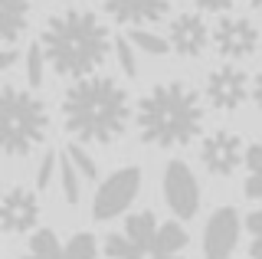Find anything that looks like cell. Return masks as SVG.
<instances>
[{
	"instance_id": "cell-24",
	"label": "cell",
	"mask_w": 262,
	"mask_h": 259,
	"mask_svg": "<svg viewBox=\"0 0 262 259\" xmlns=\"http://www.w3.org/2000/svg\"><path fill=\"white\" fill-rule=\"evenodd\" d=\"M66 155L76 161V167L82 171V177H85V181H95V177H98V164L89 158V151L82 148V144H69V148H66Z\"/></svg>"
},
{
	"instance_id": "cell-10",
	"label": "cell",
	"mask_w": 262,
	"mask_h": 259,
	"mask_svg": "<svg viewBox=\"0 0 262 259\" xmlns=\"http://www.w3.org/2000/svg\"><path fill=\"white\" fill-rule=\"evenodd\" d=\"M239 213L233 207H220L213 210V217L207 220V230H203V256L207 259H229L239 243Z\"/></svg>"
},
{
	"instance_id": "cell-28",
	"label": "cell",
	"mask_w": 262,
	"mask_h": 259,
	"mask_svg": "<svg viewBox=\"0 0 262 259\" xmlns=\"http://www.w3.org/2000/svg\"><path fill=\"white\" fill-rule=\"evenodd\" d=\"M246 230H249L252 236H262V207L252 210V213L246 217Z\"/></svg>"
},
{
	"instance_id": "cell-25",
	"label": "cell",
	"mask_w": 262,
	"mask_h": 259,
	"mask_svg": "<svg viewBox=\"0 0 262 259\" xmlns=\"http://www.w3.org/2000/svg\"><path fill=\"white\" fill-rule=\"evenodd\" d=\"M56 164H59V158L53 155V151H46L43 158H39V167H36V190H46L49 184H53V174H56Z\"/></svg>"
},
{
	"instance_id": "cell-20",
	"label": "cell",
	"mask_w": 262,
	"mask_h": 259,
	"mask_svg": "<svg viewBox=\"0 0 262 259\" xmlns=\"http://www.w3.org/2000/svg\"><path fill=\"white\" fill-rule=\"evenodd\" d=\"M105 256L108 259H141L144 253L128 240V233L121 230V233H108V236H105Z\"/></svg>"
},
{
	"instance_id": "cell-9",
	"label": "cell",
	"mask_w": 262,
	"mask_h": 259,
	"mask_svg": "<svg viewBox=\"0 0 262 259\" xmlns=\"http://www.w3.org/2000/svg\"><path fill=\"white\" fill-rule=\"evenodd\" d=\"M246 95H249V79L233 62L229 66H216L207 76V102L216 112H236L246 102Z\"/></svg>"
},
{
	"instance_id": "cell-12",
	"label": "cell",
	"mask_w": 262,
	"mask_h": 259,
	"mask_svg": "<svg viewBox=\"0 0 262 259\" xmlns=\"http://www.w3.org/2000/svg\"><path fill=\"white\" fill-rule=\"evenodd\" d=\"M39 220V200L33 197V190L27 187H13L4 193V200H0V226H4V233H27L33 230Z\"/></svg>"
},
{
	"instance_id": "cell-8",
	"label": "cell",
	"mask_w": 262,
	"mask_h": 259,
	"mask_svg": "<svg viewBox=\"0 0 262 259\" xmlns=\"http://www.w3.org/2000/svg\"><path fill=\"white\" fill-rule=\"evenodd\" d=\"M256 46H259V30L249 20H243V17L216 20V27H213V50L223 59H229V62L246 59V56L256 53Z\"/></svg>"
},
{
	"instance_id": "cell-23",
	"label": "cell",
	"mask_w": 262,
	"mask_h": 259,
	"mask_svg": "<svg viewBox=\"0 0 262 259\" xmlns=\"http://www.w3.org/2000/svg\"><path fill=\"white\" fill-rule=\"evenodd\" d=\"M115 59H118V66L128 79L138 76V59H135V43H131V36H115Z\"/></svg>"
},
{
	"instance_id": "cell-1",
	"label": "cell",
	"mask_w": 262,
	"mask_h": 259,
	"mask_svg": "<svg viewBox=\"0 0 262 259\" xmlns=\"http://www.w3.org/2000/svg\"><path fill=\"white\" fill-rule=\"evenodd\" d=\"M66 132L85 144H112L128 132L131 102L118 79L82 76L62 95Z\"/></svg>"
},
{
	"instance_id": "cell-7",
	"label": "cell",
	"mask_w": 262,
	"mask_h": 259,
	"mask_svg": "<svg viewBox=\"0 0 262 259\" xmlns=\"http://www.w3.org/2000/svg\"><path fill=\"white\" fill-rule=\"evenodd\" d=\"M164 200H167V207L174 210L180 220H190V217L200 210V184H196L193 171L184 164V161H170L167 167H164Z\"/></svg>"
},
{
	"instance_id": "cell-19",
	"label": "cell",
	"mask_w": 262,
	"mask_h": 259,
	"mask_svg": "<svg viewBox=\"0 0 262 259\" xmlns=\"http://www.w3.org/2000/svg\"><path fill=\"white\" fill-rule=\"evenodd\" d=\"M131 43L138 46L141 53H147V56H167L170 53V39H164V36H158V33H151V30H141V27H131Z\"/></svg>"
},
{
	"instance_id": "cell-21",
	"label": "cell",
	"mask_w": 262,
	"mask_h": 259,
	"mask_svg": "<svg viewBox=\"0 0 262 259\" xmlns=\"http://www.w3.org/2000/svg\"><path fill=\"white\" fill-rule=\"evenodd\" d=\"M98 256V240L92 233H76L66 243V259H95Z\"/></svg>"
},
{
	"instance_id": "cell-3",
	"label": "cell",
	"mask_w": 262,
	"mask_h": 259,
	"mask_svg": "<svg viewBox=\"0 0 262 259\" xmlns=\"http://www.w3.org/2000/svg\"><path fill=\"white\" fill-rule=\"evenodd\" d=\"M138 135L154 148L190 144L203 128V102L187 82H161L138 102Z\"/></svg>"
},
{
	"instance_id": "cell-27",
	"label": "cell",
	"mask_w": 262,
	"mask_h": 259,
	"mask_svg": "<svg viewBox=\"0 0 262 259\" xmlns=\"http://www.w3.org/2000/svg\"><path fill=\"white\" fill-rule=\"evenodd\" d=\"M193 4H196V10H203V13H226L236 0H193Z\"/></svg>"
},
{
	"instance_id": "cell-17",
	"label": "cell",
	"mask_w": 262,
	"mask_h": 259,
	"mask_svg": "<svg viewBox=\"0 0 262 259\" xmlns=\"http://www.w3.org/2000/svg\"><path fill=\"white\" fill-rule=\"evenodd\" d=\"M59 187H62L66 204L76 207L79 204V193H82V171L76 167V161H72L69 155L59 158Z\"/></svg>"
},
{
	"instance_id": "cell-14",
	"label": "cell",
	"mask_w": 262,
	"mask_h": 259,
	"mask_svg": "<svg viewBox=\"0 0 262 259\" xmlns=\"http://www.w3.org/2000/svg\"><path fill=\"white\" fill-rule=\"evenodd\" d=\"M30 7L33 0H0V43L16 46L30 23Z\"/></svg>"
},
{
	"instance_id": "cell-2",
	"label": "cell",
	"mask_w": 262,
	"mask_h": 259,
	"mask_svg": "<svg viewBox=\"0 0 262 259\" xmlns=\"http://www.w3.org/2000/svg\"><path fill=\"white\" fill-rule=\"evenodd\" d=\"M43 53L49 59V69L66 79H82L108 59L115 39L92 10H66L53 13L43 27Z\"/></svg>"
},
{
	"instance_id": "cell-33",
	"label": "cell",
	"mask_w": 262,
	"mask_h": 259,
	"mask_svg": "<svg viewBox=\"0 0 262 259\" xmlns=\"http://www.w3.org/2000/svg\"><path fill=\"white\" fill-rule=\"evenodd\" d=\"M249 7H256V10H262V0H249Z\"/></svg>"
},
{
	"instance_id": "cell-34",
	"label": "cell",
	"mask_w": 262,
	"mask_h": 259,
	"mask_svg": "<svg viewBox=\"0 0 262 259\" xmlns=\"http://www.w3.org/2000/svg\"><path fill=\"white\" fill-rule=\"evenodd\" d=\"M23 259H43V256H36V253H30V256H23Z\"/></svg>"
},
{
	"instance_id": "cell-13",
	"label": "cell",
	"mask_w": 262,
	"mask_h": 259,
	"mask_svg": "<svg viewBox=\"0 0 262 259\" xmlns=\"http://www.w3.org/2000/svg\"><path fill=\"white\" fill-rule=\"evenodd\" d=\"M102 10L115 23L138 27V23H158L167 17L170 0H102Z\"/></svg>"
},
{
	"instance_id": "cell-15",
	"label": "cell",
	"mask_w": 262,
	"mask_h": 259,
	"mask_svg": "<svg viewBox=\"0 0 262 259\" xmlns=\"http://www.w3.org/2000/svg\"><path fill=\"white\" fill-rule=\"evenodd\" d=\"M158 230H161V223H158V217H154L151 210H138V213H131L128 220H125V233H128V240L135 243L141 253H151V249H154Z\"/></svg>"
},
{
	"instance_id": "cell-5",
	"label": "cell",
	"mask_w": 262,
	"mask_h": 259,
	"mask_svg": "<svg viewBox=\"0 0 262 259\" xmlns=\"http://www.w3.org/2000/svg\"><path fill=\"white\" fill-rule=\"evenodd\" d=\"M138 190H141V167H118V171H112V177H105V181L98 184V190H95L92 217L98 223L121 217L131 204H135Z\"/></svg>"
},
{
	"instance_id": "cell-4",
	"label": "cell",
	"mask_w": 262,
	"mask_h": 259,
	"mask_svg": "<svg viewBox=\"0 0 262 259\" xmlns=\"http://www.w3.org/2000/svg\"><path fill=\"white\" fill-rule=\"evenodd\" d=\"M49 132V109L27 89L4 85L0 92V148L10 158L30 155L36 144H43Z\"/></svg>"
},
{
	"instance_id": "cell-32",
	"label": "cell",
	"mask_w": 262,
	"mask_h": 259,
	"mask_svg": "<svg viewBox=\"0 0 262 259\" xmlns=\"http://www.w3.org/2000/svg\"><path fill=\"white\" fill-rule=\"evenodd\" d=\"M151 259H184V256H177V253H161V256H151Z\"/></svg>"
},
{
	"instance_id": "cell-29",
	"label": "cell",
	"mask_w": 262,
	"mask_h": 259,
	"mask_svg": "<svg viewBox=\"0 0 262 259\" xmlns=\"http://www.w3.org/2000/svg\"><path fill=\"white\" fill-rule=\"evenodd\" d=\"M13 62H16V46H4V56H0V69H10L13 66Z\"/></svg>"
},
{
	"instance_id": "cell-31",
	"label": "cell",
	"mask_w": 262,
	"mask_h": 259,
	"mask_svg": "<svg viewBox=\"0 0 262 259\" xmlns=\"http://www.w3.org/2000/svg\"><path fill=\"white\" fill-rule=\"evenodd\" d=\"M249 256H252V259H262V236H252V243H249Z\"/></svg>"
},
{
	"instance_id": "cell-6",
	"label": "cell",
	"mask_w": 262,
	"mask_h": 259,
	"mask_svg": "<svg viewBox=\"0 0 262 259\" xmlns=\"http://www.w3.org/2000/svg\"><path fill=\"white\" fill-rule=\"evenodd\" d=\"M200 161H203V167H207L210 174L229 177V174H236L239 164H246V144H243V138L236 132L216 128V132H210L207 138H203Z\"/></svg>"
},
{
	"instance_id": "cell-11",
	"label": "cell",
	"mask_w": 262,
	"mask_h": 259,
	"mask_svg": "<svg viewBox=\"0 0 262 259\" xmlns=\"http://www.w3.org/2000/svg\"><path fill=\"white\" fill-rule=\"evenodd\" d=\"M170 50L184 59H196V56L207 53V46L213 43V30L203 23L200 13H180L170 20Z\"/></svg>"
},
{
	"instance_id": "cell-16",
	"label": "cell",
	"mask_w": 262,
	"mask_h": 259,
	"mask_svg": "<svg viewBox=\"0 0 262 259\" xmlns=\"http://www.w3.org/2000/svg\"><path fill=\"white\" fill-rule=\"evenodd\" d=\"M187 230L180 226L177 220H170V223H161V230H158V240H154V249H151V256H161V253H180V249L187 246Z\"/></svg>"
},
{
	"instance_id": "cell-30",
	"label": "cell",
	"mask_w": 262,
	"mask_h": 259,
	"mask_svg": "<svg viewBox=\"0 0 262 259\" xmlns=\"http://www.w3.org/2000/svg\"><path fill=\"white\" fill-rule=\"evenodd\" d=\"M252 102H256L259 112H262V72L256 76V82H252Z\"/></svg>"
},
{
	"instance_id": "cell-26",
	"label": "cell",
	"mask_w": 262,
	"mask_h": 259,
	"mask_svg": "<svg viewBox=\"0 0 262 259\" xmlns=\"http://www.w3.org/2000/svg\"><path fill=\"white\" fill-rule=\"evenodd\" d=\"M243 193L249 200H262V167L259 171H249V177H246V184H243Z\"/></svg>"
},
{
	"instance_id": "cell-18",
	"label": "cell",
	"mask_w": 262,
	"mask_h": 259,
	"mask_svg": "<svg viewBox=\"0 0 262 259\" xmlns=\"http://www.w3.org/2000/svg\"><path fill=\"white\" fill-rule=\"evenodd\" d=\"M30 253L43 259H66V246H59V236L53 230H36L30 236Z\"/></svg>"
},
{
	"instance_id": "cell-22",
	"label": "cell",
	"mask_w": 262,
	"mask_h": 259,
	"mask_svg": "<svg viewBox=\"0 0 262 259\" xmlns=\"http://www.w3.org/2000/svg\"><path fill=\"white\" fill-rule=\"evenodd\" d=\"M43 66H49V59H46V53H43V43H33L30 50H27V82L33 89L43 85Z\"/></svg>"
}]
</instances>
